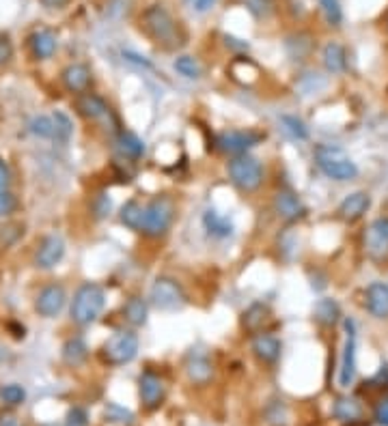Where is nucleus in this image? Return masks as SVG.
<instances>
[{
	"label": "nucleus",
	"instance_id": "40",
	"mask_svg": "<svg viewBox=\"0 0 388 426\" xmlns=\"http://www.w3.org/2000/svg\"><path fill=\"white\" fill-rule=\"evenodd\" d=\"M14 59V44L7 35H0V65H7Z\"/></svg>",
	"mask_w": 388,
	"mask_h": 426
},
{
	"label": "nucleus",
	"instance_id": "42",
	"mask_svg": "<svg viewBox=\"0 0 388 426\" xmlns=\"http://www.w3.org/2000/svg\"><path fill=\"white\" fill-rule=\"evenodd\" d=\"M373 417H375V422H377V424L388 426V398H384V400H379V402L375 405V409H373Z\"/></svg>",
	"mask_w": 388,
	"mask_h": 426
},
{
	"label": "nucleus",
	"instance_id": "21",
	"mask_svg": "<svg viewBox=\"0 0 388 426\" xmlns=\"http://www.w3.org/2000/svg\"><path fill=\"white\" fill-rule=\"evenodd\" d=\"M203 228H205L207 235L214 237V239H227V237H231L233 230H235L231 218L218 213L216 209H207V211L203 213Z\"/></svg>",
	"mask_w": 388,
	"mask_h": 426
},
{
	"label": "nucleus",
	"instance_id": "47",
	"mask_svg": "<svg viewBox=\"0 0 388 426\" xmlns=\"http://www.w3.org/2000/svg\"><path fill=\"white\" fill-rule=\"evenodd\" d=\"M188 3H190V0H188Z\"/></svg>",
	"mask_w": 388,
	"mask_h": 426
},
{
	"label": "nucleus",
	"instance_id": "31",
	"mask_svg": "<svg viewBox=\"0 0 388 426\" xmlns=\"http://www.w3.org/2000/svg\"><path fill=\"white\" fill-rule=\"evenodd\" d=\"M281 127H283V131H285L289 138H294V140H307V138H309V127H307L304 121L298 118V116L283 114V116H281Z\"/></svg>",
	"mask_w": 388,
	"mask_h": 426
},
{
	"label": "nucleus",
	"instance_id": "39",
	"mask_svg": "<svg viewBox=\"0 0 388 426\" xmlns=\"http://www.w3.org/2000/svg\"><path fill=\"white\" fill-rule=\"evenodd\" d=\"M65 426H89V415L82 407H74L69 413H67V422Z\"/></svg>",
	"mask_w": 388,
	"mask_h": 426
},
{
	"label": "nucleus",
	"instance_id": "27",
	"mask_svg": "<svg viewBox=\"0 0 388 426\" xmlns=\"http://www.w3.org/2000/svg\"><path fill=\"white\" fill-rule=\"evenodd\" d=\"M268 317H270V308H268L264 302H254V304H250V306L244 310L242 323H244V328H246L248 332L257 334L259 330L264 328V323L268 321Z\"/></svg>",
	"mask_w": 388,
	"mask_h": 426
},
{
	"label": "nucleus",
	"instance_id": "2",
	"mask_svg": "<svg viewBox=\"0 0 388 426\" xmlns=\"http://www.w3.org/2000/svg\"><path fill=\"white\" fill-rule=\"evenodd\" d=\"M104 306H106L104 289L97 282H84L76 289L71 306H69L71 321L80 328H86V325H91L99 319Z\"/></svg>",
	"mask_w": 388,
	"mask_h": 426
},
{
	"label": "nucleus",
	"instance_id": "8",
	"mask_svg": "<svg viewBox=\"0 0 388 426\" xmlns=\"http://www.w3.org/2000/svg\"><path fill=\"white\" fill-rule=\"evenodd\" d=\"M262 133L252 129H224L216 136V147L229 156H244L262 142Z\"/></svg>",
	"mask_w": 388,
	"mask_h": 426
},
{
	"label": "nucleus",
	"instance_id": "4",
	"mask_svg": "<svg viewBox=\"0 0 388 426\" xmlns=\"http://www.w3.org/2000/svg\"><path fill=\"white\" fill-rule=\"evenodd\" d=\"M315 164L332 181H352L358 177V166L341 147L332 145L315 147Z\"/></svg>",
	"mask_w": 388,
	"mask_h": 426
},
{
	"label": "nucleus",
	"instance_id": "44",
	"mask_svg": "<svg viewBox=\"0 0 388 426\" xmlns=\"http://www.w3.org/2000/svg\"><path fill=\"white\" fill-rule=\"evenodd\" d=\"M123 59H125L127 63H134V65H141V67H151V63L145 61V56H139V54H134V52H123Z\"/></svg>",
	"mask_w": 388,
	"mask_h": 426
},
{
	"label": "nucleus",
	"instance_id": "33",
	"mask_svg": "<svg viewBox=\"0 0 388 426\" xmlns=\"http://www.w3.org/2000/svg\"><path fill=\"white\" fill-rule=\"evenodd\" d=\"M175 71L179 73V76H184V78H188V80H199L201 78V65H199V61L194 59V56H188V54H184V56H179L177 61H175Z\"/></svg>",
	"mask_w": 388,
	"mask_h": 426
},
{
	"label": "nucleus",
	"instance_id": "37",
	"mask_svg": "<svg viewBox=\"0 0 388 426\" xmlns=\"http://www.w3.org/2000/svg\"><path fill=\"white\" fill-rule=\"evenodd\" d=\"M18 209V198L11 190L0 192V218H9Z\"/></svg>",
	"mask_w": 388,
	"mask_h": 426
},
{
	"label": "nucleus",
	"instance_id": "11",
	"mask_svg": "<svg viewBox=\"0 0 388 426\" xmlns=\"http://www.w3.org/2000/svg\"><path fill=\"white\" fill-rule=\"evenodd\" d=\"M345 345H343V357H341V370H339V385L349 387L356 377V323L352 319H345Z\"/></svg>",
	"mask_w": 388,
	"mask_h": 426
},
{
	"label": "nucleus",
	"instance_id": "34",
	"mask_svg": "<svg viewBox=\"0 0 388 426\" xmlns=\"http://www.w3.org/2000/svg\"><path fill=\"white\" fill-rule=\"evenodd\" d=\"M26 398V390L18 383H11V385H5L3 390H0V400H3L5 405L9 407H18L22 405Z\"/></svg>",
	"mask_w": 388,
	"mask_h": 426
},
{
	"label": "nucleus",
	"instance_id": "6",
	"mask_svg": "<svg viewBox=\"0 0 388 426\" xmlns=\"http://www.w3.org/2000/svg\"><path fill=\"white\" fill-rule=\"evenodd\" d=\"M139 336L132 330L114 332L101 347V355L110 366H125L139 355Z\"/></svg>",
	"mask_w": 388,
	"mask_h": 426
},
{
	"label": "nucleus",
	"instance_id": "28",
	"mask_svg": "<svg viewBox=\"0 0 388 426\" xmlns=\"http://www.w3.org/2000/svg\"><path fill=\"white\" fill-rule=\"evenodd\" d=\"M86 357H89V347L80 336L69 338L63 345V360H65L67 366H80V364L86 362Z\"/></svg>",
	"mask_w": 388,
	"mask_h": 426
},
{
	"label": "nucleus",
	"instance_id": "7",
	"mask_svg": "<svg viewBox=\"0 0 388 426\" xmlns=\"http://www.w3.org/2000/svg\"><path fill=\"white\" fill-rule=\"evenodd\" d=\"M149 300L151 304L158 308V310H179L184 308V304L188 302L186 300V291L181 284L175 280V278H169V275H160L154 287H151V293H149Z\"/></svg>",
	"mask_w": 388,
	"mask_h": 426
},
{
	"label": "nucleus",
	"instance_id": "20",
	"mask_svg": "<svg viewBox=\"0 0 388 426\" xmlns=\"http://www.w3.org/2000/svg\"><path fill=\"white\" fill-rule=\"evenodd\" d=\"M371 207V196L367 192H354L349 196H345L339 205V215L345 222H356L360 220Z\"/></svg>",
	"mask_w": 388,
	"mask_h": 426
},
{
	"label": "nucleus",
	"instance_id": "45",
	"mask_svg": "<svg viewBox=\"0 0 388 426\" xmlns=\"http://www.w3.org/2000/svg\"><path fill=\"white\" fill-rule=\"evenodd\" d=\"M69 0H41V5L48 7V9H63Z\"/></svg>",
	"mask_w": 388,
	"mask_h": 426
},
{
	"label": "nucleus",
	"instance_id": "1",
	"mask_svg": "<svg viewBox=\"0 0 388 426\" xmlns=\"http://www.w3.org/2000/svg\"><path fill=\"white\" fill-rule=\"evenodd\" d=\"M143 29L145 33L164 50H173L179 48L184 44L181 31H179V22H175V18L162 7V5H151L145 9L143 18Z\"/></svg>",
	"mask_w": 388,
	"mask_h": 426
},
{
	"label": "nucleus",
	"instance_id": "14",
	"mask_svg": "<svg viewBox=\"0 0 388 426\" xmlns=\"http://www.w3.org/2000/svg\"><path fill=\"white\" fill-rule=\"evenodd\" d=\"M65 256V241L59 235H48L39 241L37 254H35V265L39 269H52L56 267Z\"/></svg>",
	"mask_w": 388,
	"mask_h": 426
},
{
	"label": "nucleus",
	"instance_id": "35",
	"mask_svg": "<svg viewBox=\"0 0 388 426\" xmlns=\"http://www.w3.org/2000/svg\"><path fill=\"white\" fill-rule=\"evenodd\" d=\"M29 127L39 138H54V121H52V116H44V114L35 116Z\"/></svg>",
	"mask_w": 388,
	"mask_h": 426
},
{
	"label": "nucleus",
	"instance_id": "22",
	"mask_svg": "<svg viewBox=\"0 0 388 426\" xmlns=\"http://www.w3.org/2000/svg\"><path fill=\"white\" fill-rule=\"evenodd\" d=\"M121 315L123 319L132 325V328H141L147 323V317H149V306L147 302L141 298V295H132V298H127L123 308H121Z\"/></svg>",
	"mask_w": 388,
	"mask_h": 426
},
{
	"label": "nucleus",
	"instance_id": "13",
	"mask_svg": "<svg viewBox=\"0 0 388 426\" xmlns=\"http://www.w3.org/2000/svg\"><path fill=\"white\" fill-rule=\"evenodd\" d=\"M274 211L281 220L285 222H296L300 220L304 213H307V207L304 203L300 201V196L289 190V188H281L277 194H274Z\"/></svg>",
	"mask_w": 388,
	"mask_h": 426
},
{
	"label": "nucleus",
	"instance_id": "36",
	"mask_svg": "<svg viewBox=\"0 0 388 426\" xmlns=\"http://www.w3.org/2000/svg\"><path fill=\"white\" fill-rule=\"evenodd\" d=\"M322 5V11L328 20L330 26H339L341 20H343V11H341V3L339 0H319Z\"/></svg>",
	"mask_w": 388,
	"mask_h": 426
},
{
	"label": "nucleus",
	"instance_id": "25",
	"mask_svg": "<svg viewBox=\"0 0 388 426\" xmlns=\"http://www.w3.org/2000/svg\"><path fill=\"white\" fill-rule=\"evenodd\" d=\"M324 67L330 71V73H343L347 69V52L341 44L337 41H330L326 48H324Z\"/></svg>",
	"mask_w": 388,
	"mask_h": 426
},
{
	"label": "nucleus",
	"instance_id": "38",
	"mask_svg": "<svg viewBox=\"0 0 388 426\" xmlns=\"http://www.w3.org/2000/svg\"><path fill=\"white\" fill-rule=\"evenodd\" d=\"M110 209H112V203H110V198L106 194H97L93 198V213L97 218H106L110 213Z\"/></svg>",
	"mask_w": 388,
	"mask_h": 426
},
{
	"label": "nucleus",
	"instance_id": "30",
	"mask_svg": "<svg viewBox=\"0 0 388 426\" xmlns=\"http://www.w3.org/2000/svg\"><path fill=\"white\" fill-rule=\"evenodd\" d=\"M332 413L341 422H352V420H358L362 415V407L354 398H339L332 407Z\"/></svg>",
	"mask_w": 388,
	"mask_h": 426
},
{
	"label": "nucleus",
	"instance_id": "26",
	"mask_svg": "<svg viewBox=\"0 0 388 426\" xmlns=\"http://www.w3.org/2000/svg\"><path fill=\"white\" fill-rule=\"evenodd\" d=\"M143 218H145V207H143L136 198L127 201V203L121 207V211H119L121 224L127 226L129 230H136V233H141V228H143Z\"/></svg>",
	"mask_w": 388,
	"mask_h": 426
},
{
	"label": "nucleus",
	"instance_id": "23",
	"mask_svg": "<svg viewBox=\"0 0 388 426\" xmlns=\"http://www.w3.org/2000/svg\"><path fill=\"white\" fill-rule=\"evenodd\" d=\"M186 372H188L192 383L203 385V383H207L212 379L214 366H212V362H209V357L205 353H192L188 357V362H186Z\"/></svg>",
	"mask_w": 388,
	"mask_h": 426
},
{
	"label": "nucleus",
	"instance_id": "32",
	"mask_svg": "<svg viewBox=\"0 0 388 426\" xmlns=\"http://www.w3.org/2000/svg\"><path fill=\"white\" fill-rule=\"evenodd\" d=\"M52 121H54V140L56 142H65L71 138V133H74V125H71V118L65 114V112H54L52 114Z\"/></svg>",
	"mask_w": 388,
	"mask_h": 426
},
{
	"label": "nucleus",
	"instance_id": "24",
	"mask_svg": "<svg viewBox=\"0 0 388 426\" xmlns=\"http://www.w3.org/2000/svg\"><path fill=\"white\" fill-rule=\"evenodd\" d=\"M116 149L127 160H141L145 156V142L134 131H119V136H116Z\"/></svg>",
	"mask_w": 388,
	"mask_h": 426
},
{
	"label": "nucleus",
	"instance_id": "17",
	"mask_svg": "<svg viewBox=\"0 0 388 426\" xmlns=\"http://www.w3.org/2000/svg\"><path fill=\"white\" fill-rule=\"evenodd\" d=\"M364 308L373 319H388V284L371 282L364 291Z\"/></svg>",
	"mask_w": 388,
	"mask_h": 426
},
{
	"label": "nucleus",
	"instance_id": "41",
	"mask_svg": "<svg viewBox=\"0 0 388 426\" xmlns=\"http://www.w3.org/2000/svg\"><path fill=\"white\" fill-rule=\"evenodd\" d=\"M11 190V168L5 160H0V192Z\"/></svg>",
	"mask_w": 388,
	"mask_h": 426
},
{
	"label": "nucleus",
	"instance_id": "18",
	"mask_svg": "<svg viewBox=\"0 0 388 426\" xmlns=\"http://www.w3.org/2000/svg\"><path fill=\"white\" fill-rule=\"evenodd\" d=\"M254 357L264 364H277L279 357H281V340L272 334H264V332H257V336L252 338V345H250Z\"/></svg>",
	"mask_w": 388,
	"mask_h": 426
},
{
	"label": "nucleus",
	"instance_id": "3",
	"mask_svg": "<svg viewBox=\"0 0 388 426\" xmlns=\"http://www.w3.org/2000/svg\"><path fill=\"white\" fill-rule=\"evenodd\" d=\"M227 175H229V181L244 194L257 192L259 188L264 186V179H266L264 164L259 162L257 158L248 156V153L235 156L233 160H229Z\"/></svg>",
	"mask_w": 388,
	"mask_h": 426
},
{
	"label": "nucleus",
	"instance_id": "5",
	"mask_svg": "<svg viewBox=\"0 0 388 426\" xmlns=\"http://www.w3.org/2000/svg\"><path fill=\"white\" fill-rule=\"evenodd\" d=\"M175 220V205L169 196H156L145 205V218L141 233L149 239H158L169 233Z\"/></svg>",
	"mask_w": 388,
	"mask_h": 426
},
{
	"label": "nucleus",
	"instance_id": "43",
	"mask_svg": "<svg viewBox=\"0 0 388 426\" xmlns=\"http://www.w3.org/2000/svg\"><path fill=\"white\" fill-rule=\"evenodd\" d=\"M190 5H192V9H194V11H199V14H207V11L216 5V0H190Z\"/></svg>",
	"mask_w": 388,
	"mask_h": 426
},
{
	"label": "nucleus",
	"instance_id": "12",
	"mask_svg": "<svg viewBox=\"0 0 388 426\" xmlns=\"http://www.w3.org/2000/svg\"><path fill=\"white\" fill-rule=\"evenodd\" d=\"M139 394H141V402L145 409H158L166 394L164 379L154 370H145L139 379Z\"/></svg>",
	"mask_w": 388,
	"mask_h": 426
},
{
	"label": "nucleus",
	"instance_id": "19",
	"mask_svg": "<svg viewBox=\"0 0 388 426\" xmlns=\"http://www.w3.org/2000/svg\"><path fill=\"white\" fill-rule=\"evenodd\" d=\"M29 48H31V52L37 61H46V59L54 56V52L59 48V39L52 31L39 29L29 37Z\"/></svg>",
	"mask_w": 388,
	"mask_h": 426
},
{
	"label": "nucleus",
	"instance_id": "10",
	"mask_svg": "<svg viewBox=\"0 0 388 426\" xmlns=\"http://www.w3.org/2000/svg\"><path fill=\"white\" fill-rule=\"evenodd\" d=\"M364 252L373 260H384L388 256V218H377L367 226Z\"/></svg>",
	"mask_w": 388,
	"mask_h": 426
},
{
	"label": "nucleus",
	"instance_id": "9",
	"mask_svg": "<svg viewBox=\"0 0 388 426\" xmlns=\"http://www.w3.org/2000/svg\"><path fill=\"white\" fill-rule=\"evenodd\" d=\"M65 304H67V291H65L63 284H56V282L46 284V287L35 298V310L44 319L59 317L63 313Z\"/></svg>",
	"mask_w": 388,
	"mask_h": 426
},
{
	"label": "nucleus",
	"instance_id": "15",
	"mask_svg": "<svg viewBox=\"0 0 388 426\" xmlns=\"http://www.w3.org/2000/svg\"><path fill=\"white\" fill-rule=\"evenodd\" d=\"M61 80H63V86L74 93V95H82L91 88L93 84V73L91 69L84 65V63H71L63 69L61 73Z\"/></svg>",
	"mask_w": 388,
	"mask_h": 426
},
{
	"label": "nucleus",
	"instance_id": "29",
	"mask_svg": "<svg viewBox=\"0 0 388 426\" xmlns=\"http://www.w3.org/2000/svg\"><path fill=\"white\" fill-rule=\"evenodd\" d=\"M341 317V308L334 300L326 298V300H319L317 306H315V319L322 323V325H334Z\"/></svg>",
	"mask_w": 388,
	"mask_h": 426
},
{
	"label": "nucleus",
	"instance_id": "16",
	"mask_svg": "<svg viewBox=\"0 0 388 426\" xmlns=\"http://www.w3.org/2000/svg\"><path fill=\"white\" fill-rule=\"evenodd\" d=\"M74 106H76L78 114L86 121H104L110 116V106L106 103V99L95 93H89V91L78 95Z\"/></svg>",
	"mask_w": 388,
	"mask_h": 426
},
{
	"label": "nucleus",
	"instance_id": "46",
	"mask_svg": "<svg viewBox=\"0 0 388 426\" xmlns=\"http://www.w3.org/2000/svg\"><path fill=\"white\" fill-rule=\"evenodd\" d=\"M377 379H382V381H384V383H386V385H388V368H386V370H382V372H379V377H377Z\"/></svg>",
	"mask_w": 388,
	"mask_h": 426
}]
</instances>
